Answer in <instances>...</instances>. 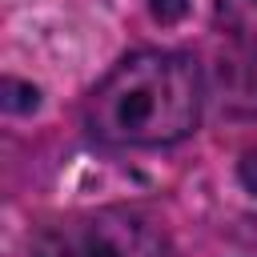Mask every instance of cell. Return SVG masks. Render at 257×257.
<instances>
[{"label":"cell","mask_w":257,"mask_h":257,"mask_svg":"<svg viewBox=\"0 0 257 257\" xmlns=\"http://www.w3.org/2000/svg\"><path fill=\"white\" fill-rule=\"evenodd\" d=\"M205 76L193 56L141 48L116 60L84 100V128L116 149H161L201 124Z\"/></svg>","instance_id":"6da1fadb"},{"label":"cell","mask_w":257,"mask_h":257,"mask_svg":"<svg viewBox=\"0 0 257 257\" xmlns=\"http://www.w3.org/2000/svg\"><path fill=\"white\" fill-rule=\"evenodd\" d=\"M28 257H165V233L137 209H100L48 225Z\"/></svg>","instance_id":"7a4b0ae2"},{"label":"cell","mask_w":257,"mask_h":257,"mask_svg":"<svg viewBox=\"0 0 257 257\" xmlns=\"http://www.w3.org/2000/svg\"><path fill=\"white\" fill-rule=\"evenodd\" d=\"M217 84H221V100L233 112H257V48H249L245 56L221 60Z\"/></svg>","instance_id":"3957f363"},{"label":"cell","mask_w":257,"mask_h":257,"mask_svg":"<svg viewBox=\"0 0 257 257\" xmlns=\"http://www.w3.org/2000/svg\"><path fill=\"white\" fill-rule=\"evenodd\" d=\"M217 24L245 48H257V0H217Z\"/></svg>","instance_id":"277c9868"},{"label":"cell","mask_w":257,"mask_h":257,"mask_svg":"<svg viewBox=\"0 0 257 257\" xmlns=\"http://www.w3.org/2000/svg\"><path fill=\"white\" fill-rule=\"evenodd\" d=\"M237 177H241V185L257 197V149H249L245 157H241V165H237Z\"/></svg>","instance_id":"5b68a950"},{"label":"cell","mask_w":257,"mask_h":257,"mask_svg":"<svg viewBox=\"0 0 257 257\" xmlns=\"http://www.w3.org/2000/svg\"><path fill=\"white\" fill-rule=\"evenodd\" d=\"M153 16H157L161 24H169V20L185 16V0H153Z\"/></svg>","instance_id":"8992f818"}]
</instances>
